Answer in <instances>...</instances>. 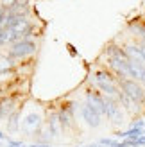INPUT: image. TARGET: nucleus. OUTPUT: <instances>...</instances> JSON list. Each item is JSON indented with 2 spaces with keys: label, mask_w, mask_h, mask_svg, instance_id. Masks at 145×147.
Segmentation results:
<instances>
[{
  "label": "nucleus",
  "mask_w": 145,
  "mask_h": 147,
  "mask_svg": "<svg viewBox=\"0 0 145 147\" xmlns=\"http://www.w3.org/2000/svg\"><path fill=\"white\" fill-rule=\"evenodd\" d=\"M13 99H5V100H2L0 102V117L2 119H7L11 113H13Z\"/></svg>",
  "instance_id": "obj_6"
},
{
  "label": "nucleus",
  "mask_w": 145,
  "mask_h": 147,
  "mask_svg": "<svg viewBox=\"0 0 145 147\" xmlns=\"http://www.w3.org/2000/svg\"><path fill=\"white\" fill-rule=\"evenodd\" d=\"M142 145H145V135H143V136H140L138 140L134 142V147H142Z\"/></svg>",
  "instance_id": "obj_11"
},
{
  "label": "nucleus",
  "mask_w": 145,
  "mask_h": 147,
  "mask_svg": "<svg viewBox=\"0 0 145 147\" xmlns=\"http://www.w3.org/2000/svg\"><path fill=\"white\" fill-rule=\"evenodd\" d=\"M140 47H142V49H143V50H145V38H143V40H142V43H140Z\"/></svg>",
  "instance_id": "obj_13"
},
{
  "label": "nucleus",
  "mask_w": 145,
  "mask_h": 147,
  "mask_svg": "<svg viewBox=\"0 0 145 147\" xmlns=\"http://www.w3.org/2000/svg\"><path fill=\"white\" fill-rule=\"evenodd\" d=\"M31 147H47V145H31Z\"/></svg>",
  "instance_id": "obj_14"
},
{
  "label": "nucleus",
  "mask_w": 145,
  "mask_h": 147,
  "mask_svg": "<svg viewBox=\"0 0 145 147\" xmlns=\"http://www.w3.org/2000/svg\"><path fill=\"white\" fill-rule=\"evenodd\" d=\"M118 88L124 92L134 104H143L145 102V90L134 79H118Z\"/></svg>",
  "instance_id": "obj_1"
},
{
  "label": "nucleus",
  "mask_w": 145,
  "mask_h": 147,
  "mask_svg": "<svg viewBox=\"0 0 145 147\" xmlns=\"http://www.w3.org/2000/svg\"><path fill=\"white\" fill-rule=\"evenodd\" d=\"M131 29H134L136 32L145 38V22H142V24H131Z\"/></svg>",
  "instance_id": "obj_10"
},
{
  "label": "nucleus",
  "mask_w": 145,
  "mask_h": 147,
  "mask_svg": "<svg viewBox=\"0 0 145 147\" xmlns=\"http://www.w3.org/2000/svg\"><path fill=\"white\" fill-rule=\"evenodd\" d=\"M57 119H59L63 127L72 126V122H74V106H72V104H63L59 115H57Z\"/></svg>",
  "instance_id": "obj_4"
},
{
  "label": "nucleus",
  "mask_w": 145,
  "mask_h": 147,
  "mask_svg": "<svg viewBox=\"0 0 145 147\" xmlns=\"http://www.w3.org/2000/svg\"><path fill=\"white\" fill-rule=\"evenodd\" d=\"M81 115H83V119L88 122L90 126H93V127H97L99 124H100V111H97V109L93 108L91 104H88V102L83 106Z\"/></svg>",
  "instance_id": "obj_3"
},
{
  "label": "nucleus",
  "mask_w": 145,
  "mask_h": 147,
  "mask_svg": "<svg viewBox=\"0 0 145 147\" xmlns=\"http://www.w3.org/2000/svg\"><path fill=\"white\" fill-rule=\"evenodd\" d=\"M11 70V61L7 57H0V76L2 74H7Z\"/></svg>",
  "instance_id": "obj_8"
},
{
  "label": "nucleus",
  "mask_w": 145,
  "mask_h": 147,
  "mask_svg": "<svg viewBox=\"0 0 145 147\" xmlns=\"http://www.w3.org/2000/svg\"><path fill=\"white\" fill-rule=\"evenodd\" d=\"M100 145H104V147H120V142L111 140V138H102V140H100Z\"/></svg>",
  "instance_id": "obj_9"
},
{
  "label": "nucleus",
  "mask_w": 145,
  "mask_h": 147,
  "mask_svg": "<svg viewBox=\"0 0 145 147\" xmlns=\"http://www.w3.org/2000/svg\"><path fill=\"white\" fill-rule=\"evenodd\" d=\"M36 50V43L31 40H20L9 50V57H25Z\"/></svg>",
  "instance_id": "obj_2"
},
{
  "label": "nucleus",
  "mask_w": 145,
  "mask_h": 147,
  "mask_svg": "<svg viewBox=\"0 0 145 147\" xmlns=\"http://www.w3.org/2000/svg\"><path fill=\"white\" fill-rule=\"evenodd\" d=\"M38 124H40V117L32 113V115H29L27 119H25V122H23V127H25V129H31V127H34V126L38 127Z\"/></svg>",
  "instance_id": "obj_7"
},
{
  "label": "nucleus",
  "mask_w": 145,
  "mask_h": 147,
  "mask_svg": "<svg viewBox=\"0 0 145 147\" xmlns=\"http://www.w3.org/2000/svg\"><path fill=\"white\" fill-rule=\"evenodd\" d=\"M126 54L131 59V63H143L145 65V50L142 47L129 45V47H126Z\"/></svg>",
  "instance_id": "obj_5"
},
{
  "label": "nucleus",
  "mask_w": 145,
  "mask_h": 147,
  "mask_svg": "<svg viewBox=\"0 0 145 147\" xmlns=\"http://www.w3.org/2000/svg\"><path fill=\"white\" fill-rule=\"evenodd\" d=\"M2 138H5V135H2V133H0V140H2Z\"/></svg>",
  "instance_id": "obj_15"
},
{
  "label": "nucleus",
  "mask_w": 145,
  "mask_h": 147,
  "mask_svg": "<svg viewBox=\"0 0 145 147\" xmlns=\"http://www.w3.org/2000/svg\"><path fill=\"white\" fill-rule=\"evenodd\" d=\"M7 147H23V145H21L20 142H9V145H7Z\"/></svg>",
  "instance_id": "obj_12"
}]
</instances>
